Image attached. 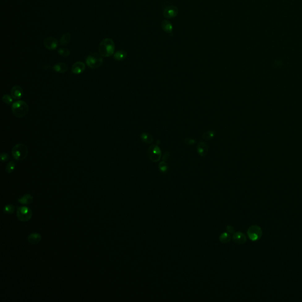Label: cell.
Wrapping results in <instances>:
<instances>
[{"label": "cell", "mask_w": 302, "mask_h": 302, "mask_svg": "<svg viewBox=\"0 0 302 302\" xmlns=\"http://www.w3.org/2000/svg\"><path fill=\"white\" fill-rule=\"evenodd\" d=\"M148 156L153 162L160 161L162 157L161 148L158 145H152L148 150Z\"/></svg>", "instance_id": "cell-6"}, {"label": "cell", "mask_w": 302, "mask_h": 302, "mask_svg": "<svg viewBox=\"0 0 302 302\" xmlns=\"http://www.w3.org/2000/svg\"><path fill=\"white\" fill-rule=\"evenodd\" d=\"M215 132L214 130H208L202 135V138L204 141H210L215 136Z\"/></svg>", "instance_id": "cell-21"}, {"label": "cell", "mask_w": 302, "mask_h": 302, "mask_svg": "<svg viewBox=\"0 0 302 302\" xmlns=\"http://www.w3.org/2000/svg\"><path fill=\"white\" fill-rule=\"evenodd\" d=\"M115 50V43L109 38L103 39L99 45V54L104 57H109L114 54Z\"/></svg>", "instance_id": "cell-1"}, {"label": "cell", "mask_w": 302, "mask_h": 302, "mask_svg": "<svg viewBox=\"0 0 302 302\" xmlns=\"http://www.w3.org/2000/svg\"><path fill=\"white\" fill-rule=\"evenodd\" d=\"M3 210H4V213L6 214H11L15 211V206L13 205L9 204V205L5 206Z\"/></svg>", "instance_id": "cell-25"}, {"label": "cell", "mask_w": 302, "mask_h": 302, "mask_svg": "<svg viewBox=\"0 0 302 302\" xmlns=\"http://www.w3.org/2000/svg\"><path fill=\"white\" fill-rule=\"evenodd\" d=\"M233 241L237 244H243L247 241V237L241 232H235L232 236Z\"/></svg>", "instance_id": "cell-13"}, {"label": "cell", "mask_w": 302, "mask_h": 302, "mask_svg": "<svg viewBox=\"0 0 302 302\" xmlns=\"http://www.w3.org/2000/svg\"><path fill=\"white\" fill-rule=\"evenodd\" d=\"M102 56L97 53H93L89 55L86 60V63L91 69H97L103 63Z\"/></svg>", "instance_id": "cell-4"}, {"label": "cell", "mask_w": 302, "mask_h": 302, "mask_svg": "<svg viewBox=\"0 0 302 302\" xmlns=\"http://www.w3.org/2000/svg\"><path fill=\"white\" fill-rule=\"evenodd\" d=\"M86 66L82 62H77L74 63L71 67V72L74 74H80L85 70Z\"/></svg>", "instance_id": "cell-10"}, {"label": "cell", "mask_w": 302, "mask_h": 302, "mask_svg": "<svg viewBox=\"0 0 302 302\" xmlns=\"http://www.w3.org/2000/svg\"><path fill=\"white\" fill-rule=\"evenodd\" d=\"M161 27L162 30L165 32L169 34L170 36H172L173 32V26L171 23L167 19H164L162 21Z\"/></svg>", "instance_id": "cell-14"}, {"label": "cell", "mask_w": 302, "mask_h": 302, "mask_svg": "<svg viewBox=\"0 0 302 302\" xmlns=\"http://www.w3.org/2000/svg\"><path fill=\"white\" fill-rule=\"evenodd\" d=\"M197 151L200 156H206L208 152V146L204 142H199L197 144Z\"/></svg>", "instance_id": "cell-12"}, {"label": "cell", "mask_w": 302, "mask_h": 302, "mask_svg": "<svg viewBox=\"0 0 302 302\" xmlns=\"http://www.w3.org/2000/svg\"><path fill=\"white\" fill-rule=\"evenodd\" d=\"M71 34L69 32H66L63 34L60 40V45L65 46L69 44L71 40Z\"/></svg>", "instance_id": "cell-18"}, {"label": "cell", "mask_w": 302, "mask_h": 302, "mask_svg": "<svg viewBox=\"0 0 302 302\" xmlns=\"http://www.w3.org/2000/svg\"><path fill=\"white\" fill-rule=\"evenodd\" d=\"M32 215V211L27 206H19L17 209V218L22 222H27L30 220Z\"/></svg>", "instance_id": "cell-5"}, {"label": "cell", "mask_w": 302, "mask_h": 302, "mask_svg": "<svg viewBox=\"0 0 302 302\" xmlns=\"http://www.w3.org/2000/svg\"><path fill=\"white\" fill-rule=\"evenodd\" d=\"M41 240V236L39 233H32L27 238V241L31 244H38Z\"/></svg>", "instance_id": "cell-16"}, {"label": "cell", "mask_w": 302, "mask_h": 302, "mask_svg": "<svg viewBox=\"0 0 302 302\" xmlns=\"http://www.w3.org/2000/svg\"><path fill=\"white\" fill-rule=\"evenodd\" d=\"M262 234H263L262 230L258 225H251L249 228L247 230L248 237L253 241H256L258 240L262 237Z\"/></svg>", "instance_id": "cell-7"}, {"label": "cell", "mask_w": 302, "mask_h": 302, "mask_svg": "<svg viewBox=\"0 0 302 302\" xmlns=\"http://www.w3.org/2000/svg\"><path fill=\"white\" fill-rule=\"evenodd\" d=\"M158 168L162 173H166L168 170V165L167 162L162 161L159 164Z\"/></svg>", "instance_id": "cell-24"}, {"label": "cell", "mask_w": 302, "mask_h": 302, "mask_svg": "<svg viewBox=\"0 0 302 302\" xmlns=\"http://www.w3.org/2000/svg\"><path fill=\"white\" fill-rule=\"evenodd\" d=\"M53 69L57 73H64L66 71L69 70V68L68 65L66 63L61 62V63H58L57 64H55L53 67Z\"/></svg>", "instance_id": "cell-15"}, {"label": "cell", "mask_w": 302, "mask_h": 302, "mask_svg": "<svg viewBox=\"0 0 302 302\" xmlns=\"http://www.w3.org/2000/svg\"><path fill=\"white\" fill-rule=\"evenodd\" d=\"M226 230L229 233H233L234 232V228H233V227H232V225H227V228H226Z\"/></svg>", "instance_id": "cell-31"}, {"label": "cell", "mask_w": 302, "mask_h": 302, "mask_svg": "<svg viewBox=\"0 0 302 302\" xmlns=\"http://www.w3.org/2000/svg\"><path fill=\"white\" fill-rule=\"evenodd\" d=\"M170 156L171 155H170V154L169 152H165L164 154L163 155V156H162V161L167 162L169 159Z\"/></svg>", "instance_id": "cell-30"}, {"label": "cell", "mask_w": 302, "mask_h": 302, "mask_svg": "<svg viewBox=\"0 0 302 302\" xmlns=\"http://www.w3.org/2000/svg\"><path fill=\"white\" fill-rule=\"evenodd\" d=\"M13 157L16 161L25 160L28 154V149L23 143H18L14 145L11 151Z\"/></svg>", "instance_id": "cell-3"}, {"label": "cell", "mask_w": 302, "mask_h": 302, "mask_svg": "<svg viewBox=\"0 0 302 302\" xmlns=\"http://www.w3.org/2000/svg\"><path fill=\"white\" fill-rule=\"evenodd\" d=\"M127 57V53L124 50H118L115 52L113 54V57L115 60L118 62H121L125 60Z\"/></svg>", "instance_id": "cell-20"}, {"label": "cell", "mask_w": 302, "mask_h": 302, "mask_svg": "<svg viewBox=\"0 0 302 302\" xmlns=\"http://www.w3.org/2000/svg\"><path fill=\"white\" fill-rule=\"evenodd\" d=\"M219 239V241L222 243L227 244L230 241L231 236H230V234H228L227 232H223L220 235Z\"/></svg>", "instance_id": "cell-22"}, {"label": "cell", "mask_w": 302, "mask_h": 302, "mask_svg": "<svg viewBox=\"0 0 302 302\" xmlns=\"http://www.w3.org/2000/svg\"><path fill=\"white\" fill-rule=\"evenodd\" d=\"M142 141L145 143L151 144L154 142V138L152 135L147 132H143L141 135Z\"/></svg>", "instance_id": "cell-19"}, {"label": "cell", "mask_w": 302, "mask_h": 302, "mask_svg": "<svg viewBox=\"0 0 302 302\" xmlns=\"http://www.w3.org/2000/svg\"><path fill=\"white\" fill-rule=\"evenodd\" d=\"M57 52L60 56H63V57H67L70 54L69 50L67 49H65V48H60Z\"/></svg>", "instance_id": "cell-27"}, {"label": "cell", "mask_w": 302, "mask_h": 302, "mask_svg": "<svg viewBox=\"0 0 302 302\" xmlns=\"http://www.w3.org/2000/svg\"><path fill=\"white\" fill-rule=\"evenodd\" d=\"M2 101L4 103H6L8 105H10L13 103L14 99H13V97L9 95H5L2 96Z\"/></svg>", "instance_id": "cell-26"}, {"label": "cell", "mask_w": 302, "mask_h": 302, "mask_svg": "<svg viewBox=\"0 0 302 302\" xmlns=\"http://www.w3.org/2000/svg\"><path fill=\"white\" fill-rule=\"evenodd\" d=\"M18 201L21 204L29 205L32 203L33 201V197L30 194H28L23 196L19 199H18Z\"/></svg>", "instance_id": "cell-17"}, {"label": "cell", "mask_w": 302, "mask_h": 302, "mask_svg": "<svg viewBox=\"0 0 302 302\" xmlns=\"http://www.w3.org/2000/svg\"><path fill=\"white\" fill-rule=\"evenodd\" d=\"M0 158H1V160L2 162H7L8 161L10 160V155L8 154L7 153H2L0 155Z\"/></svg>", "instance_id": "cell-29"}, {"label": "cell", "mask_w": 302, "mask_h": 302, "mask_svg": "<svg viewBox=\"0 0 302 302\" xmlns=\"http://www.w3.org/2000/svg\"><path fill=\"white\" fill-rule=\"evenodd\" d=\"M11 110L14 116L18 118H21L28 114L29 106L25 101L18 100L13 103Z\"/></svg>", "instance_id": "cell-2"}, {"label": "cell", "mask_w": 302, "mask_h": 302, "mask_svg": "<svg viewBox=\"0 0 302 302\" xmlns=\"http://www.w3.org/2000/svg\"><path fill=\"white\" fill-rule=\"evenodd\" d=\"M15 162L14 161H10L6 165V170L8 174H11L15 170Z\"/></svg>", "instance_id": "cell-23"}, {"label": "cell", "mask_w": 302, "mask_h": 302, "mask_svg": "<svg viewBox=\"0 0 302 302\" xmlns=\"http://www.w3.org/2000/svg\"><path fill=\"white\" fill-rule=\"evenodd\" d=\"M44 45L46 49L50 50H54L58 47V41L53 37H48L44 40Z\"/></svg>", "instance_id": "cell-9"}, {"label": "cell", "mask_w": 302, "mask_h": 302, "mask_svg": "<svg viewBox=\"0 0 302 302\" xmlns=\"http://www.w3.org/2000/svg\"><path fill=\"white\" fill-rule=\"evenodd\" d=\"M23 89L19 86H14L11 90V96L14 99L19 100L23 96Z\"/></svg>", "instance_id": "cell-11"}, {"label": "cell", "mask_w": 302, "mask_h": 302, "mask_svg": "<svg viewBox=\"0 0 302 302\" xmlns=\"http://www.w3.org/2000/svg\"><path fill=\"white\" fill-rule=\"evenodd\" d=\"M184 141V143L188 145H194V144H195L197 143V141L195 139H194L193 138H185Z\"/></svg>", "instance_id": "cell-28"}, {"label": "cell", "mask_w": 302, "mask_h": 302, "mask_svg": "<svg viewBox=\"0 0 302 302\" xmlns=\"http://www.w3.org/2000/svg\"><path fill=\"white\" fill-rule=\"evenodd\" d=\"M178 13V8L175 6H169L164 8L163 11L164 16L167 19H171L175 17Z\"/></svg>", "instance_id": "cell-8"}]
</instances>
